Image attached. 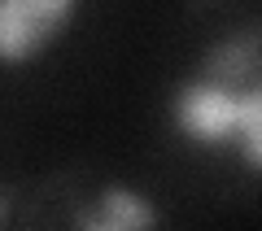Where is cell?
<instances>
[{
	"label": "cell",
	"instance_id": "obj_1",
	"mask_svg": "<svg viewBox=\"0 0 262 231\" xmlns=\"http://www.w3.org/2000/svg\"><path fill=\"white\" fill-rule=\"evenodd\" d=\"M75 0H0V57L27 61L61 31Z\"/></svg>",
	"mask_w": 262,
	"mask_h": 231
},
{
	"label": "cell",
	"instance_id": "obj_2",
	"mask_svg": "<svg viewBox=\"0 0 262 231\" xmlns=\"http://www.w3.org/2000/svg\"><path fill=\"white\" fill-rule=\"evenodd\" d=\"M179 127L196 140H227L236 131V96L232 87L214 83H188L179 92Z\"/></svg>",
	"mask_w": 262,
	"mask_h": 231
},
{
	"label": "cell",
	"instance_id": "obj_3",
	"mask_svg": "<svg viewBox=\"0 0 262 231\" xmlns=\"http://www.w3.org/2000/svg\"><path fill=\"white\" fill-rule=\"evenodd\" d=\"M258 61H262V35L253 31V35H245V39L219 44L214 53H210L206 70H210V79H214V83L236 87V83H245V79L253 74V65H258Z\"/></svg>",
	"mask_w": 262,
	"mask_h": 231
},
{
	"label": "cell",
	"instance_id": "obj_4",
	"mask_svg": "<svg viewBox=\"0 0 262 231\" xmlns=\"http://www.w3.org/2000/svg\"><path fill=\"white\" fill-rule=\"evenodd\" d=\"M236 131L245 135L249 166L262 170V83L249 87L245 96H236Z\"/></svg>",
	"mask_w": 262,
	"mask_h": 231
},
{
	"label": "cell",
	"instance_id": "obj_5",
	"mask_svg": "<svg viewBox=\"0 0 262 231\" xmlns=\"http://www.w3.org/2000/svg\"><path fill=\"white\" fill-rule=\"evenodd\" d=\"M105 218H110V227H149L153 222V210L140 201V196L122 192V188H110L105 192Z\"/></svg>",
	"mask_w": 262,
	"mask_h": 231
},
{
	"label": "cell",
	"instance_id": "obj_6",
	"mask_svg": "<svg viewBox=\"0 0 262 231\" xmlns=\"http://www.w3.org/2000/svg\"><path fill=\"white\" fill-rule=\"evenodd\" d=\"M0 210H5V196H0Z\"/></svg>",
	"mask_w": 262,
	"mask_h": 231
}]
</instances>
